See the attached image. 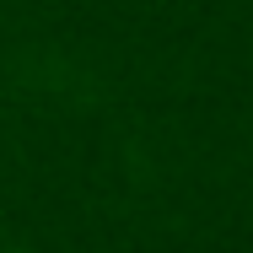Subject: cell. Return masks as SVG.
<instances>
[{
	"mask_svg": "<svg viewBox=\"0 0 253 253\" xmlns=\"http://www.w3.org/2000/svg\"><path fill=\"white\" fill-rule=\"evenodd\" d=\"M11 253H27V248H11Z\"/></svg>",
	"mask_w": 253,
	"mask_h": 253,
	"instance_id": "obj_1",
	"label": "cell"
}]
</instances>
